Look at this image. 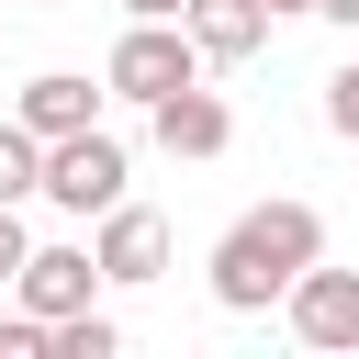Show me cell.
<instances>
[{
    "label": "cell",
    "instance_id": "obj_1",
    "mask_svg": "<svg viewBox=\"0 0 359 359\" xmlns=\"http://www.w3.org/2000/svg\"><path fill=\"white\" fill-rule=\"evenodd\" d=\"M314 258H325V213L280 191V202H247V213L213 236L202 280H213V303H224V314H269V303H280Z\"/></svg>",
    "mask_w": 359,
    "mask_h": 359
},
{
    "label": "cell",
    "instance_id": "obj_2",
    "mask_svg": "<svg viewBox=\"0 0 359 359\" xmlns=\"http://www.w3.org/2000/svg\"><path fill=\"white\" fill-rule=\"evenodd\" d=\"M202 79V45H191V22H123L112 34V56H101V90L112 101H135V112H157L168 90H191Z\"/></svg>",
    "mask_w": 359,
    "mask_h": 359
},
{
    "label": "cell",
    "instance_id": "obj_3",
    "mask_svg": "<svg viewBox=\"0 0 359 359\" xmlns=\"http://www.w3.org/2000/svg\"><path fill=\"white\" fill-rule=\"evenodd\" d=\"M123 180H135L123 135H112V123H79V135H56V146H45V191H34V202H56V213L101 224V213L123 202Z\"/></svg>",
    "mask_w": 359,
    "mask_h": 359
},
{
    "label": "cell",
    "instance_id": "obj_4",
    "mask_svg": "<svg viewBox=\"0 0 359 359\" xmlns=\"http://www.w3.org/2000/svg\"><path fill=\"white\" fill-rule=\"evenodd\" d=\"M280 314H292V337L314 348V359H359V269H303L292 292H280Z\"/></svg>",
    "mask_w": 359,
    "mask_h": 359
},
{
    "label": "cell",
    "instance_id": "obj_5",
    "mask_svg": "<svg viewBox=\"0 0 359 359\" xmlns=\"http://www.w3.org/2000/svg\"><path fill=\"white\" fill-rule=\"evenodd\" d=\"M101 292H112V280H101L90 236L34 247V258H22V280H11V303H22V314H45V325H56V314H79V303H101Z\"/></svg>",
    "mask_w": 359,
    "mask_h": 359
},
{
    "label": "cell",
    "instance_id": "obj_6",
    "mask_svg": "<svg viewBox=\"0 0 359 359\" xmlns=\"http://www.w3.org/2000/svg\"><path fill=\"white\" fill-rule=\"evenodd\" d=\"M90 258H101L112 292H146V280H168V224H157L146 202H112L101 236H90Z\"/></svg>",
    "mask_w": 359,
    "mask_h": 359
},
{
    "label": "cell",
    "instance_id": "obj_7",
    "mask_svg": "<svg viewBox=\"0 0 359 359\" xmlns=\"http://www.w3.org/2000/svg\"><path fill=\"white\" fill-rule=\"evenodd\" d=\"M146 135H157L168 157H224V146H236V112H224V90L191 79V90H168V101L146 112Z\"/></svg>",
    "mask_w": 359,
    "mask_h": 359
},
{
    "label": "cell",
    "instance_id": "obj_8",
    "mask_svg": "<svg viewBox=\"0 0 359 359\" xmlns=\"http://www.w3.org/2000/svg\"><path fill=\"white\" fill-rule=\"evenodd\" d=\"M180 22H191V45H202V67H247V56L269 45V0H191Z\"/></svg>",
    "mask_w": 359,
    "mask_h": 359
},
{
    "label": "cell",
    "instance_id": "obj_9",
    "mask_svg": "<svg viewBox=\"0 0 359 359\" xmlns=\"http://www.w3.org/2000/svg\"><path fill=\"white\" fill-rule=\"evenodd\" d=\"M101 101H112V90H90L79 67H45V79H22V101H11V112H22V123H34L45 146H56V135H79V123H101Z\"/></svg>",
    "mask_w": 359,
    "mask_h": 359
},
{
    "label": "cell",
    "instance_id": "obj_10",
    "mask_svg": "<svg viewBox=\"0 0 359 359\" xmlns=\"http://www.w3.org/2000/svg\"><path fill=\"white\" fill-rule=\"evenodd\" d=\"M45 191V135L22 112H0V202H34Z\"/></svg>",
    "mask_w": 359,
    "mask_h": 359
},
{
    "label": "cell",
    "instance_id": "obj_11",
    "mask_svg": "<svg viewBox=\"0 0 359 359\" xmlns=\"http://www.w3.org/2000/svg\"><path fill=\"white\" fill-rule=\"evenodd\" d=\"M325 123H337V135H348V146H359V56H348V67H337V79H325Z\"/></svg>",
    "mask_w": 359,
    "mask_h": 359
},
{
    "label": "cell",
    "instance_id": "obj_12",
    "mask_svg": "<svg viewBox=\"0 0 359 359\" xmlns=\"http://www.w3.org/2000/svg\"><path fill=\"white\" fill-rule=\"evenodd\" d=\"M22 258H34V236H22V202H0V292L22 280Z\"/></svg>",
    "mask_w": 359,
    "mask_h": 359
},
{
    "label": "cell",
    "instance_id": "obj_13",
    "mask_svg": "<svg viewBox=\"0 0 359 359\" xmlns=\"http://www.w3.org/2000/svg\"><path fill=\"white\" fill-rule=\"evenodd\" d=\"M0 359H45V314H0Z\"/></svg>",
    "mask_w": 359,
    "mask_h": 359
},
{
    "label": "cell",
    "instance_id": "obj_14",
    "mask_svg": "<svg viewBox=\"0 0 359 359\" xmlns=\"http://www.w3.org/2000/svg\"><path fill=\"white\" fill-rule=\"evenodd\" d=\"M191 0H123V22H180Z\"/></svg>",
    "mask_w": 359,
    "mask_h": 359
},
{
    "label": "cell",
    "instance_id": "obj_15",
    "mask_svg": "<svg viewBox=\"0 0 359 359\" xmlns=\"http://www.w3.org/2000/svg\"><path fill=\"white\" fill-rule=\"evenodd\" d=\"M314 22H348V34H359V0H314Z\"/></svg>",
    "mask_w": 359,
    "mask_h": 359
},
{
    "label": "cell",
    "instance_id": "obj_16",
    "mask_svg": "<svg viewBox=\"0 0 359 359\" xmlns=\"http://www.w3.org/2000/svg\"><path fill=\"white\" fill-rule=\"evenodd\" d=\"M280 11H314V0H269V22H280Z\"/></svg>",
    "mask_w": 359,
    "mask_h": 359
}]
</instances>
